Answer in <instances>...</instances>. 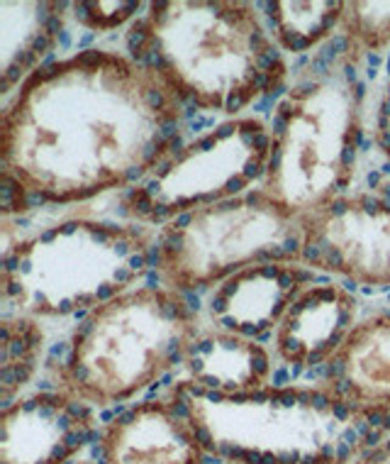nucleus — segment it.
Returning <instances> with one entry per match:
<instances>
[{"instance_id": "a211bd4d", "label": "nucleus", "mask_w": 390, "mask_h": 464, "mask_svg": "<svg viewBox=\"0 0 390 464\" xmlns=\"http://www.w3.org/2000/svg\"><path fill=\"white\" fill-rule=\"evenodd\" d=\"M247 184H249L247 179L239 174V177H234V179H230V181H227V186H224V193H230V196H234V193L242 191V188H244V186H247Z\"/></svg>"}, {"instance_id": "e2e57ef3", "label": "nucleus", "mask_w": 390, "mask_h": 464, "mask_svg": "<svg viewBox=\"0 0 390 464\" xmlns=\"http://www.w3.org/2000/svg\"><path fill=\"white\" fill-rule=\"evenodd\" d=\"M73 318H76V321H83V318H86V311H73Z\"/></svg>"}, {"instance_id": "393cba45", "label": "nucleus", "mask_w": 390, "mask_h": 464, "mask_svg": "<svg viewBox=\"0 0 390 464\" xmlns=\"http://www.w3.org/2000/svg\"><path fill=\"white\" fill-rule=\"evenodd\" d=\"M242 206H244V203H242V200L239 198H230V200H223V203H217V213H230V210H237V208H242Z\"/></svg>"}, {"instance_id": "2f4dec72", "label": "nucleus", "mask_w": 390, "mask_h": 464, "mask_svg": "<svg viewBox=\"0 0 390 464\" xmlns=\"http://www.w3.org/2000/svg\"><path fill=\"white\" fill-rule=\"evenodd\" d=\"M213 313H215V315H223L224 311H227V298L223 296V294H217V296H213Z\"/></svg>"}, {"instance_id": "ea45409f", "label": "nucleus", "mask_w": 390, "mask_h": 464, "mask_svg": "<svg viewBox=\"0 0 390 464\" xmlns=\"http://www.w3.org/2000/svg\"><path fill=\"white\" fill-rule=\"evenodd\" d=\"M381 181H383L381 171H371V174H368V177H366V184L371 186V188H376V186H381Z\"/></svg>"}, {"instance_id": "a878e982", "label": "nucleus", "mask_w": 390, "mask_h": 464, "mask_svg": "<svg viewBox=\"0 0 390 464\" xmlns=\"http://www.w3.org/2000/svg\"><path fill=\"white\" fill-rule=\"evenodd\" d=\"M318 56H319V59H322V62H325V64L332 66V64H335V59H337V52H335V49H332V44L327 42L325 47L319 49V54H318Z\"/></svg>"}, {"instance_id": "9b49d317", "label": "nucleus", "mask_w": 390, "mask_h": 464, "mask_svg": "<svg viewBox=\"0 0 390 464\" xmlns=\"http://www.w3.org/2000/svg\"><path fill=\"white\" fill-rule=\"evenodd\" d=\"M276 284H279V288H283V291H290V288L298 286L293 269H290V266H286V269L281 272V276H279V281H276Z\"/></svg>"}, {"instance_id": "79ce46f5", "label": "nucleus", "mask_w": 390, "mask_h": 464, "mask_svg": "<svg viewBox=\"0 0 390 464\" xmlns=\"http://www.w3.org/2000/svg\"><path fill=\"white\" fill-rule=\"evenodd\" d=\"M366 96V83H357V86H354V101H361V98Z\"/></svg>"}, {"instance_id": "bf43d9fd", "label": "nucleus", "mask_w": 390, "mask_h": 464, "mask_svg": "<svg viewBox=\"0 0 390 464\" xmlns=\"http://www.w3.org/2000/svg\"><path fill=\"white\" fill-rule=\"evenodd\" d=\"M237 386H239V384H234V382H224V392H227V393H230V396H232V393L237 392Z\"/></svg>"}, {"instance_id": "5701e85b", "label": "nucleus", "mask_w": 390, "mask_h": 464, "mask_svg": "<svg viewBox=\"0 0 390 464\" xmlns=\"http://www.w3.org/2000/svg\"><path fill=\"white\" fill-rule=\"evenodd\" d=\"M234 132H239L237 125H234V122H224V125H220V128L215 130L217 142H220V140H227V137L234 135Z\"/></svg>"}, {"instance_id": "6e6d98bb", "label": "nucleus", "mask_w": 390, "mask_h": 464, "mask_svg": "<svg viewBox=\"0 0 390 464\" xmlns=\"http://www.w3.org/2000/svg\"><path fill=\"white\" fill-rule=\"evenodd\" d=\"M73 230H76V223H64L62 227H59V232H62V235H71Z\"/></svg>"}, {"instance_id": "864d4df0", "label": "nucleus", "mask_w": 390, "mask_h": 464, "mask_svg": "<svg viewBox=\"0 0 390 464\" xmlns=\"http://www.w3.org/2000/svg\"><path fill=\"white\" fill-rule=\"evenodd\" d=\"M128 249H129V242H118V245H115V252H118L119 256L128 255Z\"/></svg>"}, {"instance_id": "4d7b16f0", "label": "nucleus", "mask_w": 390, "mask_h": 464, "mask_svg": "<svg viewBox=\"0 0 390 464\" xmlns=\"http://www.w3.org/2000/svg\"><path fill=\"white\" fill-rule=\"evenodd\" d=\"M371 147H374V137H371V140H364V142H361V147H358V150H361V152H371Z\"/></svg>"}, {"instance_id": "58836bf2", "label": "nucleus", "mask_w": 390, "mask_h": 464, "mask_svg": "<svg viewBox=\"0 0 390 464\" xmlns=\"http://www.w3.org/2000/svg\"><path fill=\"white\" fill-rule=\"evenodd\" d=\"M203 364H205V362L200 360V357H191V360H188V367H191V372H195L198 376H203Z\"/></svg>"}, {"instance_id": "f257e3e1", "label": "nucleus", "mask_w": 390, "mask_h": 464, "mask_svg": "<svg viewBox=\"0 0 390 464\" xmlns=\"http://www.w3.org/2000/svg\"><path fill=\"white\" fill-rule=\"evenodd\" d=\"M351 464H390V440H385L378 448H361L358 459Z\"/></svg>"}, {"instance_id": "a19ab883", "label": "nucleus", "mask_w": 390, "mask_h": 464, "mask_svg": "<svg viewBox=\"0 0 390 464\" xmlns=\"http://www.w3.org/2000/svg\"><path fill=\"white\" fill-rule=\"evenodd\" d=\"M205 399L210 401V403H220V401H227V393H223V392H207Z\"/></svg>"}, {"instance_id": "bb28decb", "label": "nucleus", "mask_w": 390, "mask_h": 464, "mask_svg": "<svg viewBox=\"0 0 390 464\" xmlns=\"http://www.w3.org/2000/svg\"><path fill=\"white\" fill-rule=\"evenodd\" d=\"M276 115H281V118H286L288 122H290V118H293V112H295V105H293V101H290V98H288V101H283V103L279 105V108H276Z\"/></svg>"}, {"instance_id": "412c9836", "label": "nucleus", "mask_w": 390, "mask_h": 464, "mask_svg": "<svg viewBox=\"0 0 390 464\" xmlns=\"http://www.w3.org/2000/svg\"><path fill=\"white\" fill-rule=\"evenodd\" d=\"M20 269V255H10L3 259V274H15Z\"/></svg>"}, {"instance_id": "37998d69", "label": "nucleus", "mask_w": 390, "mask_h": 464, "mask_svg": "<svg viewBox=\"0 0 390 464\" xmlns=\"http://www.w3.org/2000/svg\"><path fill=\"white\" fill-rule=\"evenodd\" d=\"M198 111H200V108H195V105H185L184 118H185V121H193V118H198Z\"/></svg>"}, {"instance_id": "c9c22d12", "label": "nucleus", "mask_w": 390, "mask_h": 464, "mask_svg": "<svg viewBox=\"0 0 390 464\" xmlns=\"http://www.w3.org/2000/svg\"><path fill=\"white\" fill-rule=\"evenodd\" d=\"M239 333L244 337H256L262 330H259V325H252V323H242V328H239Z\"/></svg>"}, {"instance_id": "39448f33", "label": "nucleus", "mask_w": 390, "mask_h": 464, "mask_svg": "<svg viewBox=\"0 0 390 464\" xmlns=\"http://www.w3.org/2000/svg\"><path fill=\"white\" fill-rule=\"evenodd\" d=\"M154 206H157L154 198H149L144 191H139V196L132 200V208H135L137 216H154Z\"/></svg>"}, {"instance_id": "49530a36", "label": "nucleus", "mask_w": 390, "mask_h": 464, "mask_svg": "<svg viewBox=\"0 0 390 464\" xmlns=\"http://www.w3.org/2000/svg\"><path fill=\"white\" fill-rule=\"evenodd\" d=\"M56 42H59V44H62V47H64V49L71 47V37H69V33H66V30L62 34H59V37H56Z\"/></svg>"}, {"instance_id": "f3484780", "label": "nucleus", "mask_w": 390, "mask_h": 464, "mask_svg": "<svg viewBox=\"0 0 390 464\" xmlns=\"http://www.w3.org/2000/svg\"><path fill=\"white\" fill-rule=\"evenodd\" d=\"M23 73H24V66L20 64H10L5 72H3V79L8 81V83H17V81L23 79Z\"/></svg>"}, {"instance_id": "0e129e2a", "label": "nucleus", "mask_w": 390, "mask_h": 464, "mask_svg": "<svg viewBox=\"0 0 390 464\" xmlns=\"http://www.w3.org/2000/svg\"><path fill=\"white\" fill-rule=\"evenodd\" d=\"M381 188H383V193H385V198H390V184H383Z\"/></svg>"}, {"instance_id": "dca6fc26", "label": "nucleus", "mask_w": 390, "mask_h": 464, "mask_svg": "<svg viewBox=\"0 0 390 464\" xmlns=\"http://www.w3.org/2000/svg\"><path fill=\"white\" fill-rule=\"evenodd\" d=\"M288 382H293V379H290V372H288L286 367H279L273 372V386H276V389L283 392V386H286Z\"/></svg>"}, {"instance_id": "9d476101", "label": "nucleus", "mask_w": 390, "mask_h": 464, "mask_svg": "<svg viewBox=\"0 0 390 464\" xmlns=\"http://www.w3.org/2000/svg\"><path fill=\"white\" fill-rule=\"evenodd\" d=\"M42 30H44V34H47L49 40H54V37H59V34L64 33V17L52 15V17H49V23L44 24Z\"/></svg>"}, {"instance_id": "4468645a", "label": "nucleus", "mask_w": 390, "mask_h": 464, "mask_svg": "<svg viewBox=\"0 0 390 464\" xmlns=\"http://www.w3.org/2000/svg\"><path fill=\"white\" fill-rule=\"evenodd\" d=\"M283 249H286V256H293L298 252H303V242L298 235H288L286 242H283Z\"/></svg>"}, {"instance_id": "7c9ffc66", "label": "nucleus", "mask_w": 390, "mask_h": 464, "mask_svg": "<svg viewBox=\"0 0 390 464\" xmlns=\"http://www.w3.org/2000/svg\"><path fill=\"white\" fill-rule=\"evenodd\" d=\"M142 174H144L142 164H137V167H129L128 171H125V181H128V184H135V181H139V179H142Z\"/></svg>"}, {"instance_id": "b1692460", "label": "nucleus", "mask_w": 390, "mask_h": 464, "mask_svg": "<svg viewBox=\"0 0 390 464\" xmlns=\"http://www.w3.org/2000/svg\"><path fill=\"white\" fill-rule=\"evenodd\" d=\"M310 72L315 73V76H327V73H329V64H325V62H322L319 56H312Z\"/></svg>"}, {"instance_id": "72a5a7b5", "label": "nucleus", "mask_w": 390, "mask_h": 464, "mask_svg": "<svg viewBox=\"0 0 390 464\" xmlns=\"http://www.w3.org/2000/svg\"><path fill=\"white\" fill-rule=\"evenodd\" d=\"M220 343H223L224 350H239V347H242V340H239V337H232V335L220 337Z\"/></svg>"}, {"instance_id": "6e6552de", "label": "nucleus", "mask_w": 390, "mask_h": 464, "mask_svg": "<svg viewBox=\"0 0 390 464\" xmlns=\"http://www.w3.org/2000/svg\"><path fill=\"white\" fill-rule=\"evenodd\" d=\"M329 44L337 54H349L351 52V34L349 33H335L329 37Z\"/></svg>"}, {"instance_id": "20e7f679", "label": "nucleus", "mask_w": 390, "mask_h": 464, "mask_svg": "<svg viewBox=\"0 0 390 464\" xmlns=\"http://www.w3.org/2000/svg\"><path fill=\"white\" fill-rule=\"evenodd\" d=\"M103 62H108V56H105V52H100V49H86V52H81V54L73 59V64L83 66V69H98Z\"/></svg>"}, {"instance_id": "f704fd0d", "label": "nucleus", "mask_w": 390, "mask_h": 464, "mask_svg": "<svg viewBox=\"0 0 390 464\" xmlns=\"http://www.w3.org/2000/svg\"><path fill=\"white\" fill-rule=\"evenodd\" d=\"M215 144H217V137L215 135L203 137V140H200V142H198V150H200V152H210V150H213Z\"/></svg>"}, {"instance_id": "603ef678", "label": "nucleus", "mask_w": 390, "mask_h": 464, "mask_svg": "<svg viewBox=\"0 0 390 464\" xmlns=\"http://www.w3.org/2000/svg\"><path fill=\"white\" fill-rule=\"evenodd\" d=\"M366 59H368V69H376V66L381 64V56L376 54V52H374V54H368Z\"/></svg>"}, {"instance_id": "7ed1b4c3", "label": "nucleus", "mask_w": 390, "mask_h": 464, "mask_svg": "<svg viewBox=\"0 0 390 464\" xmlns=\"http://www.w3.org/2000/svg\"><path fill=\"white\" fill-rule=\"evenodd\" d=\"M249 354H252V372H254V376L262 382L263 376L269 374V354L263 353L262 347L256 343H252L247 347Z\"/></svg>"}, {"instance_id": "f8f14e48", "label": "nucleus", "mask_w": 390, "mask_h": 464, "mask_svg": "<svg viewBox=\"0 0 390 464\" xmlns=\"http://www.w3.org/2000/svg\"><path fill=\"white\" fill-rule=\"evenodd\" d=\"M171 167H174V160H171V157H161L159 161H154L152 169H154V174H157V181L166 177L168 171H171Z\"/></svg>"}, {"instance_id": "f03ea898", "label": "nucleus", "mask_w": 390, "mask_h": 464, "mask_svg": "<svg viewBox=\"0 0 390 464\" xmlns=\"http://www.w3.org/2000/svg\"><path fill=\"white\" fill-rule=\"evenodd\" d=\"M281 354H283L286 360H293V362H303V357H308V353H305V344L300 343V340H295V337L288 335V333L281 335Z\"/></svg>"}, {"instance_id": "ddd939ff", "label": "nucleus", "mask_w": 390, "mask_h": 464, "mask_svg": "<svg viewBox=\"0 0 390 464\" xmlns=\"http://www.w3.org/2000/svg\"><path fill=\"white\" fill-rule=\"evenodd\" d=\"M176 208L174 206H166V203H157L154 206V223H164V220H168V218L174 216Z\"/></svg>"}, {"instance_id": "69168bd1", "label": "nucleus", "mask_w": 390, "mask_h": 464, "mask_svg": "<svg viewBox=\"0 0 390 464\" xmlns=\"http://www.w3.org/2000/svg\"><path fill=\"white\" fill-rule=\"evenodd\" d=\"M269 337H271V335H269V333H262V335H259V343H266Z\"/></svg>"}, {"instance_id": "c85d7f7f", "label": "nucleus", "mask_w": 390, "mask_h": 464, "mask_svg": "<svg viewBox=\"0 0 390 464\" xmlns=\"http://www.w3.org/2000/svg\"><path fill=\"white\" fill-rule=\"evenodd\" d=\"M24 340H27V344H30V350H40V344H42V333L37 328H33L27 335H24Z\"/></svg>"}, {"instance_id": "6ab92c4d", "label": "nucleus", "mask_w": 390, "mask_h": 464, "mask_svg": "<svg viewBox=\"0 0 390 464\" xmlns=\"http://www.w3.org/2000/svg\"><path fill=\"white\" fill-rule=\"evenodd\" d=\"M256 269H259V276H263V279H276V281H279L281 272H283L279 265H263V266H256Z\"/></svg>"}, {"instance_id": "a18cd8bd", "label": "nucleus", "mask_w": 390, "mask_h": 464, "mask_svg": "<svg viewBox=\"0 0 390 464\" xmlns=\"http://www.w3.org/2000/svg\"><path fill=\"white\" fill-rule=\"evenodd\" d=\"M157 284H159V276H157V272H147V288H159L157 286Z\"/></svg>"}, {"instance_id": "5fc2aeb1", "label": "nucleus", "mask_w": 390, "mask_h": 464, "mask_svg": "<svg viewBox=\"0 0 390 464\" xmlns=\"http://www.w3.org/2000/svg\"><path fill=\"white\" fill-rule=\"evenodd\" d=\"M115 279H118V281H129V279H132V274H129L128 269H118V272H115Z\"/></svg>"}, {"instance_id": "3c124183", "label": "nucleus", "mask_w": 390, "mask_h": 464, "mask_svg": "<svg viewBox=\"0 0 390 464\" xmlns=\"http://www.w3.org/2000/svg\"><path fill=\"white\" fill-rule=\"evenodd\" d=\"M305 382H318L319 374H318V369H305Z\"/></svg>"}, {"instance_id": "4c0bfd02", "label": "nucleus", "mask_w": 390, "mask_h": 464, "mask_svg": "<svg viewBox=\"0 0 390 464\" xmlns=\"http://www.w3.org/2000/svg\"><path fill=\"white\" fill-rule=\"evenodd\" d=\"M159 191H161V181H149V184L144 186V193H147L149 198H154Z\"/></svg>"}, {"instance_id": "4be33fe9", "label": "nucleus", "mask_w": 390, "mask_h": 464, "mask_svg": "<svg viewBox=\"0 0 390 464\" xmlns=\"http://www.w3.org/2000/svg\"><path fill=\"white\" fill-rule=\"evenodd\" d=\"M312 296L318 298V301H335L337 291L332 286H322V288H315V291H312Z\"/></svg>"}, {"instance_id": "338daca9", "label": "nucleus", "mask_w": 390, "mask_h": 464, "mask_svg": "<svg viewBox=\"0 0 390 464\" xmlns=\"http://www.w3.org/2000/svg\"><path fill=\"white\" fill-rule=\"evenodd\" d=\"M86 464H98V462H86Z\"/></svg>"}, {"instance_id": "de8ad7c7", "label": "nucleus", "mask_w": 390, "mask_h": 464, "mask_svg": "<svg viewBox=\"0 0 390 464\" xmlns=\"http://www.w3.org/2000/svg\"><path fill=\"white\" fill-rule=\"evenodd\" d=\"M300 374H305L303 362H293V369H290V379H298Z\"/></svg>"}, {"instance_id": "aec40b11", "label": "nucleus", "mask_w": 390, "mask_h": 464, "mask_svg": "<svg viewBox=\"0 0 390 464\" xmlns=\"http://www.w3.org/2000/svg\"><path fill=\"white\" fill-rule=\"evenodd\" d=\"M288 132V121L286 118H281V115H273V135L276 140H283Z\"/></svg>"}, {"instance_id": "052dcab7", "label": "nucleus", "mask_w": 390, "mask_h": 464, "mask_svg": "<svg viewBox=\"0 0 390 464\" xmlns=\"http://www.w3.org/2000/svg\"><path fill=\"white\" fill-rule=\"evenodd\" d=\"M344 288H347V291H351V294H354V291H357V281H354V279H347V281H344Z\"/></svg>"}, {"instance_id": "8fccbe9b", "label": "nucleus", "mask_w": 390, "mask_h": 464, "mask_svg": "<svg viewBox=\"0 0 390 464\" xmlns=\"http://www.w3.org/2000/svg\"><path fill=\"white\" fill-rule=\"evenodd\" d=\"M56 235H59V227H54V230H47L44 232V235H42L40 237V242H52L56 237Z\"/></svg>"}, {"instance_id": "2eb2a0df", "label": "nucleus", "mask_w": 390, "mask_h": 464, "mask_svg": "<svg viewBox=\"0 0 390 464\" xmlns=\"http://www.w3.org/2000/svg\"><path fill=\"white\" fill-rule=\"evenodd\" d=\"M357 152H358V150L354 147V144H344L342 157H339V161H342L344 169L354 167V161H357Z\"/></svg>"}, {"instance_id": "680f3d73", "label": "nucleus", "mask_w": 390, "mask_h": 464, "mask_svg": "<svg viewBox=\"0 0 390 464\" xmlns=\"http://www.w3.org/2000/svg\"><path fill=\"white\" fill-rule=\"evenodd\" d=\"M381 174H383V177H388V174H390V161H385V164H383Z\"/></svg>"}, {"instance_id": "423d86ee", "label": "nucleus", "mask_w": 390, "mask_h": 464, "mask_svg": "<svg viewBox=\"0 0 390 464\" xmlns=\"http://www.w3.org/2000/svg\"><path fill=\"white\" fill-rule=\"evenodd\" d=\"M303 259L305 262H310V265H322L325 266V255H322V249H319L318 242H305L303 245Z\"/></svg>"}, {"instance_id": "13d9d810", "label": "nucleus", "mask_w": 390, "mask_h": 464, "mask_svg": "<svg viewBox=\"0 0 390 464\" xmlns=\"http://www.w3.org/2000/svg\"><path fill=\"white\" fill-rule=\"evenodd\" d=\"M96 40V33H88L86 37H83V40L79 42V47H86V44H90V42Z\"/></svg>"}, {"instance_id": "0eeeda50", "label": "nucleus", "mask_w": 390, "mask_h": 464, "mask_svg": "<svg viewBox=\"0 0 390 464\" xmlns=\"http://www.w3.org/2000/svg\"><path fill=\"white\" fill-rule=\"evenodd\" d=\"M8 350H10V357H13L15 362L24 360L27 354L33 353V350H30V344H27V340H24V337H17V335L13 337V343L8 344Z\"/></svg>"}, {"instance_id": "cd10ccee", "label": "nucleus", "mask_w": 390, "mask_h": 464, "mask_svg": "<svg viewBox=\"0 0 390 464\" xmlns=\"http://www.w3.org/2000/svg\"><path fill=\"white\" fill-rule=\"evenodd\" d=\"M347 210H349V203H347V200H344V198L332 200V206H329V213H332V216H335V218H342L344 213H347Z\"/></svg>"}, {"instance_id": "e433bc0d", "label": "nucleus", "mask_w": 390, "mask_h": 464, "mask_svg": "<svg viewBox=\"0 0 390 464\" xmlns=\"http://www.w3.org/2000/svg\"><path fill=\"white\" fill-rule=\"evenodd\" d=\"M344 79L349 81V83H354L357 86V66L354 64H347L344 66Z\"/></svg>"}, {"instance_id": "c756f323", "label": "nucleus", "mask_w": 390, "mask_h": 464, "mask_svg": "<svg viewBox=\"0 0 390 464\" xmlns=\"http://www.w3.org/2000/svg\"><path fill=\"white\" fill-rule=\"evenodd\" d=\"M129 269H132V272H142V269H147V256H144V252L129 256Z\"/></svg>"}, {"instance_id": "09e8293b", "label": "nucleus", "mask_w": 390, "mask_h": 464, "mask_svg": "<svg viewBox=\"0 0 390 464\" xmlns=\"http://www.w3.org/2000/svg\"><path fill=\"white\" fill-rule=\"evenodd\" d=\"M223 325H224V328H227V330H239V328H242V323L234 321V318H224Z\"/></svg>"}, {"instance_id": "c03bdc74", "label": "nucleus", "mask_w": 390, "mask_h": 464, "mask_svg": "<svg viewBox=\"0 0 390 464\" xmlns=\"http://www.w3.org/2000/svg\"><path fill=\"white\" fill-rule=\"evenodd\" d=\"M244 203H247V206H259V203H262V193L252 191L247 196V200H244Z\"/></svg>"}, {"instance_id": "1a4fd4ad", "label": "nucleus", "mask_w": 390, "mask_h": 464, "mask_svg": "<svg viewBox=\"0 0 390 464\" xmlns=\"http://www.w3.org/2000/svg\"><path fill=\"white\" fill-rule=\"evenodd\" d=\"M263 160H259V157H252V160L244 164V171H242V177L247 179V181H252V179H262L263 177Z\"/></svg>"}, {"instance_id": "473e14b6", "label": "nucleus", "mask_w": 390, "mask_h": 464, "mask_svg": "<svg viewBox=\"0 0 390 464\" xmlns=\"http://www.w3.org/2000/svg\"><path fill=\"white\" fill-rule=\"evenodd\" d=\"M118 294V286H110V284H103V288H98L96 298L98 301H108L110 296H115Z\"/></svg>"}]
</instances>
